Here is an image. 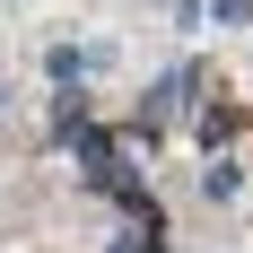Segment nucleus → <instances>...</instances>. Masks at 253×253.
Here are the masks:
<instances>
[{"mask_svg": "<svg viewBox=\"0 0 253 253\" xmlns=\"http://www.w3.org/2000/svg\"><path fill=\"white\" fill-rule=\"evenodd\" d=\"M96 61H105V44H87V52H79V44H52V52H44V79H52V87H79Z\"/></svg>", "mask_w": 253, "mask_h": 253, "instance_id": "obj_1", "label": "nucleus"}, {"mask_svg": "<svg viewBox=\"0 0 253 253\" xmlns=\"http://www.w3.org/2000/svg\"><path fill=\"white\" fill-rule=\"evenodd\" d=\"M253 18V0H218V26H245Z\"/></svg>", "mask_w": 253, "mask_h": 253, "instance_id": "obj_3", "label": "nucleus"}, {"mask_svg": "<svg viewBox=\"0 0 253 253\" xmlns=\"http://www.w3.org/2000/svg\"><path fill=\"white\" fill-rule=\"evenodd\" d=\"M149 245H157V236H123V245H114V253H149Z\"/></svg>", "mask_w": 253, "mask_h": 253, "instance_id": "obj_4", "label": "nucleus"}, {"mask_svg": "<svg viewBox=\"0 0 253 253\" xmlns=\"http://www.w3.org/2000/svg\"><path fill=\"white\" fill-rule=\"evenodd\" d=\"M236 183H245L236 157H210V166H201V192H210V201H236Z\"/></svg>", "mask_w": 253, "mask_h": 253, "instance_id": "obj_2", "label": "nucleus"}]
</instances>
